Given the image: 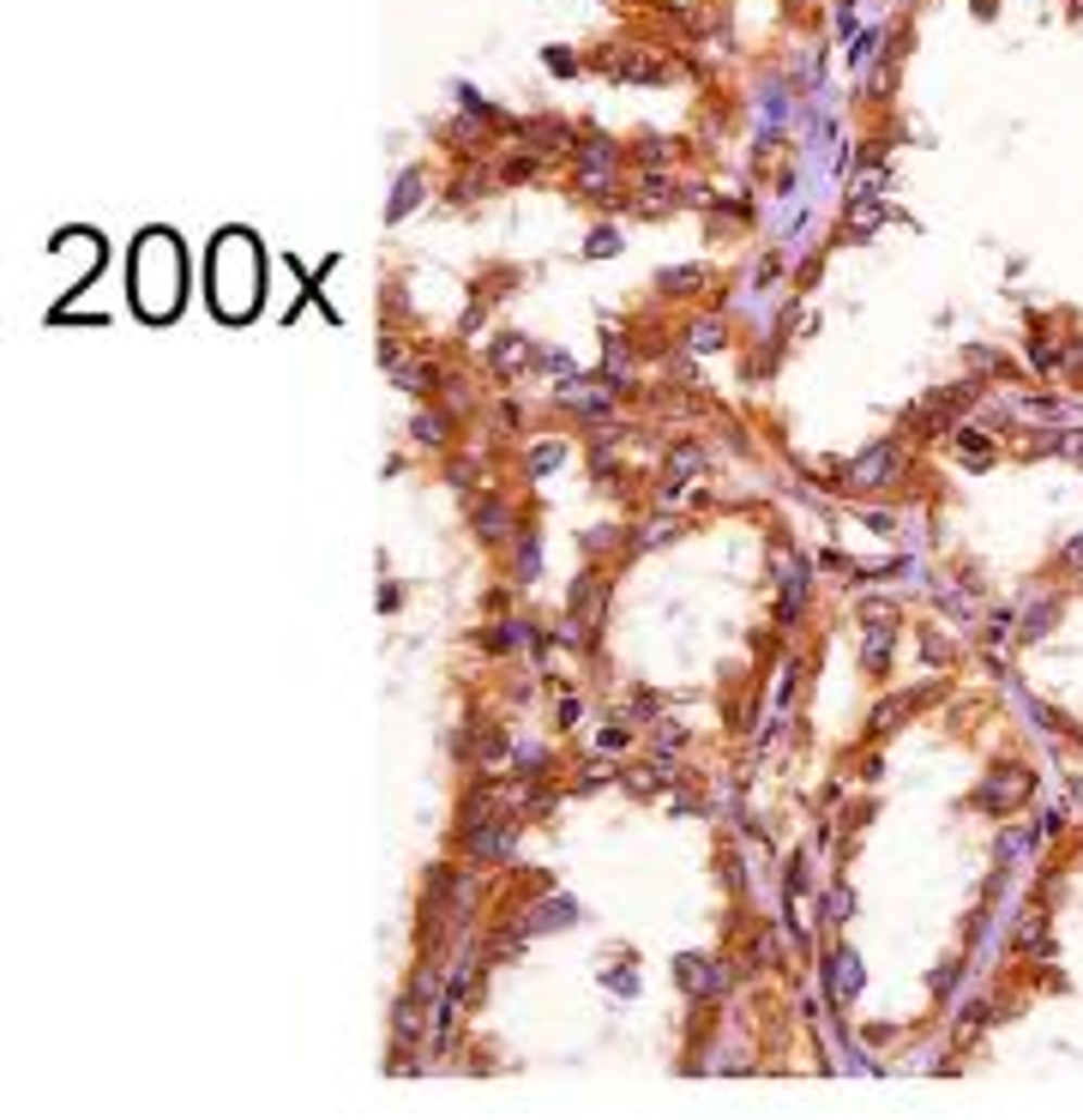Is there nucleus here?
<instances>
[{
  "label": "nucleus",
  "mask_w": 1083,
  "mask_h": 1120,
  "mask_svg": "<svg viewBox=\"0 0 1083 1120\" xmlns=\"http://www.w3.org/2000/svg\"><path fill=\"white\" fill-rule=\"evenodd\" d=\"M187 296V253L169 229H151L133 248V308L144 320H169Z\"/></svg>",
  "instance_id": "nucleus-1"
},
{
  "label": "nucleus",
  "mask_w": 1083,
  "mask_h": 1120,
  "mask_svg": "<svg viewBox=\"0 0 1083 1120\" xmlns=\"http://www.w3.org/2000/svg\"><path fill=\"white\" fill-rule=\"evenodd\" d=\"M265 284H260V248H253L248 229H229L211 248V301H217V313H229V320H248L253 308H260Z\"/></svg>",
  "instance_id": "nucleus-2"
},
{
  "label": "nucleus",
  "mask_w": 1083,
  "mask_h": 1120,
  "mask_svg": "<svg viewBox=\"0 0 1083 1120\" xmlns=\"http://www.w3.org/2000/svg\"><path fill=\"white\" fill-rule=\"evenodd\" d=\"M1035 789V777L1023 766H1005V771H993L987 777V789H981V808H993V813H1011L1023 801V795Z\"/></svg>",
  "instance_id": "nucleus-3"
},
{
  "label": "nucleus",
  "mask_w": 1083,
  "mask_h": 1120,
  "mask_svg": "<svg viewBox=\"0 0 1083 1120\" xmlns=\"http://www.w3.org/2000/svg\"><path fill=\"white\" fill-rule=\"evenodd\" d=\"M891 464H897V446H873L867 458L848 464V483H855V488H879V483H891Z\"/></svg>",
  "instance_id": "nucleus-4"
},
{
  "label": "nucleus",
  "mask_w": 1083,
  "mask_h": 1120,
  "mask_svg": "<svg viewBox=\"0 0 1083 1120\" xmlns=\"http://www.w3.org/2000/svg\"><path fill=\"white\" fill-rule=\"evenodd\" d=\"M885 657H891V609L873 602L867 609V669H885Z\"/></svg>",
  "instance_id": "nucleus-5"
},
{
  "label": "nucleus",
  "mask_w": 1083,
  "mask_h": 1120,
  "mask_svg": "<svg viewBox=\"0 0 1083 1120\" xmlns=\"http://www.w3.org/2000/svg\"><path fill=\"white\" fill-rule=\"evenodd\" d=\"M680 982H687V988H698V994H710V988H729V970H722V965H705V958H680Z\"/></svg>",
  "instance_id": "nucleus-6"
},
{
  "label": "nucleus",
  "mask_w": 1083,
  "mask_h": 1120,
  "mask_svg": "<svg viewBox=\"0 0 1083 1120\" xmlns=\"http://www.w3.org/2000/svg\"><path fill=\"white\" fill-rule=\"evenodd\" d=\"M566 922H578V904L572 898H549L530 922H524V934H549V928H566Z\"/></svg>",
  "instance_id": "nucleus-7"
},
{
  "label": "nucleus",
  "mask_w": 1083,
  "mask_h": 1120,
  "mask_svg": "<svg viewBox=\"0 0 1083 1120\" xmlns=\"http://www.w3.org/2000/svg\"><path fill=\"white\" fill-rule=\"evenodd\" d=\"M578 157H584V187H602V170L614 163V145L608 139H584V145H578Z\"/></svg>",
  "instance_id": "nucleus-8"
},
{
  "label": "nucleus",
  "mask_w": 1083,
  "mask_h": 1120,
  "mask_svg": "<svg viewBox=\"0 0 1083 1120\" xmlns=\"http://www.w3.org/2000/svg\"><path fill=\"white\" fill-rule=\"evenodd\" d=\"M861 988V965H855V951H836V1000H848V994Z\"/></svg>",
  "instance_id": "nucleus-9"
},
{
  "label": "nucleus",
  "mask_w": 1083,
  "mask_h": 1120,
  "mask_svg": "<svg viewBox=\"0 0 1083 1120\" xmlns=\"http://www.w3.org/2000/svg\"><path fill=\"white\" fill-rule=\"evenodd\" d=\"M524 356H530V344H524V338H512V332L494 344V368H500V374H506V368H524Z\"/></svg>",
  "instance_id": "nucleus-10"
},
{
  "label": "nucleus",
  "mask_w": 1083,
  "mask_h": 1120,
  "mask_svg": "<svg viewBox=\"0 0 1083 1120\" xmlns=\"http://www.w3.org/2000/svg\"><path fill=\"white\" fill-rule=\"evenodd\" d=\"M561 458H566V446H536V452H530V476H549Z\"/></svg>",
  "instance_id": "nucleus-11"
},
{
  "label": "nucleus",
  "mask_w": 1083,
  "mask_h": 1120,
  "mask_svg": "<svg viewBox=\"0 0 1083 1120\" xmlns=\"http://www.w3.org/2000/svg\"><path fill=\"white\" fill-rule=\"evenodd\" d=\"M416 194H421V175H404V187H398V199H392V217H404V211L416 206Z\"/></svg>",
  "instance_id": "nucleus-12"
},
{
  "label": "nucleus",
  "mask_w": 1083,
  "mask_h": 1120,
  "mask_svg": "<svg viewBox=\"0 0 1083 1120\" xmlns=\"http://www.w3.org/2000/svg\"><path fill=\"white\" fill-rule=\"evenodd\" d=\"M717 344H722L717 320H698V332H692V350H717Z\"/></svg>",
  "instance_id": "nucleus-13"
},
{
  "label": "nucleus",
  "mask_w": 1083,
  "mask_h": 1120,
  "mask_svg": "<svg viewBox=\"0 0 1083 1120\" xmlns=\"http://www.w3.org/2000/svg\"><path fill=\"white\" fill-rule=\"evenodd\" d=\"M698 284V272L692 265H675V272H663V289H692Z\"/></svg>",
  "instance_id": "nucleus-14"
},
{
  "label": "nucleus",
  "mask_w": 1083,
  "mask_h": 1120,
  "mask_svg": "<svg viewBox=\"0 0 1083 1120\" xmlns=\"http://www.w3.org/2000/svg\"><path fill=\"white\" fill-rule=\"evenodd\" d=\"M500 519H506V512H500V507H488V512H482V519H476V531H482V536H488V543H494V536H500V531H506V524H500Z\"/></svg>",
  "instance_id": "nucleus-15"
},
{
  "label": "nucleus",
  "mask_w": 1083,
  "mask_h": 1120,
  "mask_svg": "<svg viewBox=\"0 0 1083 1120\" xmlns=\"http://www.w3.org/2000/svg\"><path fill=\"white\" fill-rule=\"evenodd\" d=\"M410 428H416V440H428V446H433V440H440V434H445V428H440V416H416V422H410Z\"/></svg>",
  "instance_id": "nucleus-16"
},
{
  "label": "nucleus",
  "mask_w": 1083,
  "mask_h": 1120,
  "mask_svg": "<svg viewBox=\"0 0 1083 1120\" xmlns=\"http://www.w3.org/2000/svg\"><path fill=\"white\" fill-rule=\"evenodd\" d=\"M614 248H620V235H608V229L590 235V253H596V260H602V253H614Z\"/></svg>",
  "instance_id": "nucleus-17"
},
{
  "label": "nucleus",
  "mask_w": 1083,
  "mask_h": 1120,
  "mask_svg": "<svg viewBox=\"0 0 1083 1120\" xmlns=\"http://www.w3.org/2000/svg\"><path fill=\"white\" fill-rule=\"evenodd\" d=\"M1066 567H1078V573H1083V536H1078V543L1066 548Z\"/></svg>",
  "instance_id": "nucleus-18"
}]
</instances>
